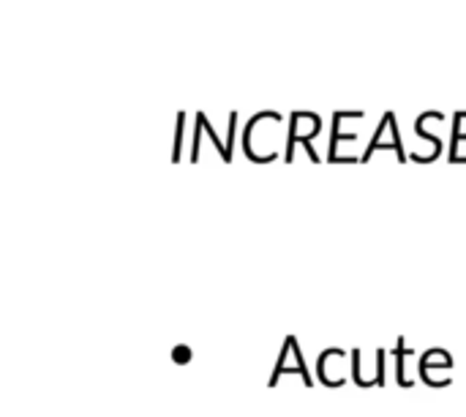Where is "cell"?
<instances>
[{
	"label": "cell",
	"instance_id": "obj_1",
	"mask_svg": "<svg viewBox=\"0 0 466 417\" xmlns=\"http://www.w3.org/2000/svg\"><path fill=\"white\" fill-rule=\"evenodd\" d=\"M284 374H300L306 380V388H311V377H309V369H306V361H303V352H300V344H298L295 336H287L284 350H281L279 363H276V371H273V377H270L268 385L276 388Z\"/></svg>",
	"mask_w": 466,
	"mask_h": 417
},
{
	"label": "cell",
	"instance_id": "obj_4",
	"mask_svg": "<svg viewBox=\"0 0 466 417\" xmlns=\"http://www.w3.org/2000/svg\"><path fill=\"white\" fill-rule=\"evenodd\" d=\"M466 120V112H459L453 117V150H451V161H461V153H459V145L466 139V134H461V123Z\"/></svg>",
	"mask_w": 466,
	"mask_h": 417
},
{
	"label": "cell",
	"instance_id": "obj_6",
	"mask_svg": "<svg viewBox=\"0 0 466 417\" xmlns=\"http://www.w3.org/2000/svg\"><path fill=\"white\" fill-rule=\"evenodd\" d=\"M183 123H186V115L180 112V115H177V134H175V153H172V158H175V161H180V147H183Z\"/></svg>",
	"mask_w": 466,
	"mask_h": 417
},
{
	"label": "cell",
	"instance_id": "obj_2",
	"mask_svg": "<svg viewBox=\"0 0 466 417\" xmlns=\"http://www.w3.org/2000/svg\"><path fill=\"white\" fill-rule=\"evenodd\" d=\"M431 369H453V358L445 350H429L420 358V374H426Z\"/></svg>",
	"mask_w": 466,
	"mask_h": 417
},
{
	"label": "cell",
	"instance_id": "obj_3",
	"mask_svg": "<svg viewBox=\"0 0 466 417\" xmlns=\"http://www.w3.org/2000/svg\"><path fill=\"white\" fill-rule=\"evenodd\" d=\"M197 120H199V123H202V128L213 137V145H216V150L221 153V158H224V161H232V147H229L227 142H221V139H218V134L213 131V126L208 123V117H205L202 112H197Z\"/></svg>",
	"mask_w": 466,
	"mask_h": 417
},
{
	"label": "cell",
	"instance_id": "obj_5",
	"mask_svg": "<svg viewBox=\"0 0 466 417\" xmlns=\"http://www.w3.org/2000/svg\"><path fill=\"white\" fill-rule=\"evenodd\" d=\"M393 355H396V377H399V385H407V377H404V358L407 355H415V350H410L407 347V341L404 339H399V347L393 350Z\"/></svg>",
	"mask_w": 466,
	"mask_h": 417
},
{
	"label": "cell",
	"instance_id": "obj_7",
	"mask_svg": "<svg viewBox=\"0 0 466 417\" xmlns=\"http://www.w3.org/2000/svg\"><path fill=\"white\" fill-rule=\"evenodd\" d=\"M172 361L180 363V366H186V363L191 361V350H188V347H175V350H172Z\"/></svg>",
	"mask_w": 466,
	"mask_h": 417
}]
</instances>
